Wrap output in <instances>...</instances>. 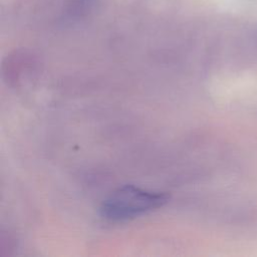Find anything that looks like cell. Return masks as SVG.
Listing matches in <instances>:
<instances>
[{"label": "cell", "instance_id": "6da1fadb", "mask_svg": "<svg viewBox=\"0 0 257 257\" xmlns=\"http://www.w3.org/2000/svg\"><path fill=\"white\" fill-rule=\"evenodd\" d=\"M168 196L127 185L114 191L102 204L101 215L110 221H125L163 206Z\"/></svg>", "mask_w": 257, "mask_h": 257}]
</instances>
